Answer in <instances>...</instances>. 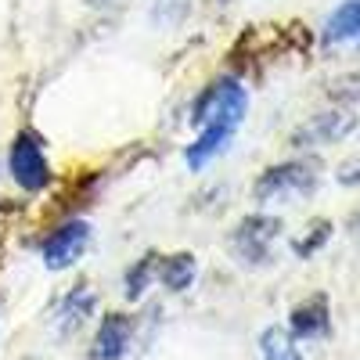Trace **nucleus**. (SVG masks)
I'll return each mask as SVG.
<instances>
[{
    "label": "nucleus",
    "mask_w": 360,
    "mask_h": 360,
    "mask_svg": "<svg viewBox=\"0 0 360 360\" xmlns=\"http://www.w3.org/2000/svg\"><path fill=\"white\" fill-rule=\"evenodd\" d=\"M249 112V90L242 79L234 76H217L191 105V123L198 137L184 148V162L188 169L202 173L205 166H213L234 141V134L242 130Z\"/></svg>",
    "instance_id": "nucleus-1"
},
{
    "label": "nucleus",
    "mask_w": 360,
    "mask_h": 360,
    "mask_svg": "<svg viewBox=\"0 0 360 360\" xmlns=\"http://www.w3.org/2000/svg\"><path fill=\"white\" fill-rule=\"evenodd\" d=\"M8 176L25 191V195H40L51 188L54 169L47 159V144L37 130H22L8 144Z\"/></svg>",
    "instance_id": "nucleus-2"
},
{
    "label": "nucleus",
    "mask_w": 360,
    "mask_h": 360,
    "mask_svg": "<svg viewBox=\"0 0 360 360\" xmlns=\"http://www.w3.org/2000/svg\"><path fill=\"white\" fill-rule=\"evenodd\" d=\"M317 188V162L310 159H295V162H281L270 166L259 180H256V202H299L314 195Z\"/></svg>",
    "instance_id": "nucleus-3"
},
{
    "label": "nucleus",
    "mask_w": 360,
    "mask_h": 360,
    "mask_svg": "<svg viewBox=\"0 0 360 360\" xmlns=\"http://www.w3.org/2000/svg\"><path fill=\"white\" fill-rule=\"evenodd\" d=\"M90 238H94V227L86 220H62L58 227H51L40 242V259L47 270H69L83 259Z\"/></svg>",
    "instance_id": "nucleus-4"
},
{
    "label": "nucleus",
    "mask_w": 360,
    "mask_h": 360,
    "mask_svg": "<svg viewBox=\"0 0 360 360\" xmlns=\"http://www.w3.org/2000/svg\"><path fill=\"white\" fill-rule=\"evenodd\" d=\"M278 238H281V220L263 217V213H252V217H245L242 224L234 227L231 249H234V256L242 259V263L259 266V263H270Z\"/></svg>",
    "instance_id": "nucleus-5"
},
{
    "label": "nucleus",
    "mask_w": 360,
    "mask_h": 360,
    "mask_svg": "<svg viewBox=\"0 0 360 360\" xmlns=\"http://www.w3.org/2000/svg\"><path fill=\"white\" fill-rule=\"evenodd\" d=\"M137 324L130 314H105L94 339H90V360H123L134 346Z\"/></svg>",
    "instance_id": "nucleus-6"
},
{
    "label": "nucleus",
    "mask_w": 360,
    "mask_h": 360,
    "mask_svg": "<svg viewBox=\"0 0 360 360\" xmlns=\"http://www.w3.org/2000/svg\"><path fill=\"white\" fill-rule=\"evenodd\" d=\"M98 307V295L90 285H72L65 295H62V303H58L51 324H54V332L58 335H76L79 328L90 321V314H94Z\"/></svg>",
    "instance_id": "nucleus-7"
},
{
    "label": "nucleus",
    "mask_w": 360,
    "mask_h": 360,
    "mask_svg": "<svg viewBox=\"0 0 360 360\" xmlns=\"http://www.w3.org/2000/svg\"><path fill=\"white\" fill-rule=\"evenodd\" d=\"M328 332V303L324 295H314L292 310V339H321Z\"/></svg>",
    "instance_id": "nucleus-8"
},
{
    "label": "nucleus",
    "mask_w": 360,
    "mask_h": 360,
    "mask_svg": "<svg viewBox=\"0 0 360 360\" xmlns=\"http://www.w3.org/2000/svg\"><path fill=\"white\" fill-rule=\"evenodd\" d=\"M155 278L162 281L166 292H188L195 285V278H198V263H195L191 252H173V256L159 259V274Z\"/></svg>",
    "instance_id": "nucleus-9"
},
{
    "label": "nucleus",
    "mask_w": 360,
    "mask_h": 360,
    "mask_svg": "<svg viewBox=\"0 0 360 360\" xmlns=\"http://www.w3.org/2000/svg\"><path fill=\"white\" fill-rule=\"evenodd\" d=\"M356 37H360V0H342L324 25V40L328 44H346V40H356Z\"/></svg>",
    "instance_id": "nucleus-10"
},
{
    "label": "nucleus",
    "mask_w": 360,
    "mask_h": 360,
    "mask_svg": "<svg viewBox=\"0 0 360 360\" xmlns=\"http://www.w3.org/2000/svg\"><path fill=\"white\" fill-rule=\"evenodd\" d=\"M349 127H353V119H346V115H321V119H314V123H307L303 130L295 134V144H299V148L328 144V141L342 137Z\"/></svg>",
    "instance_id": "nucleus-11"
},
{
    "label": "nucleus",
    "mask_w": 360,
    "mask_h": 360,
    "mask_svg": "<svg viewBox=\"0 0 360 360\" xmlns=\"http://www.w3.org/2000/svg\"><path fill=\"white\" fill-rule=\"evenodd\" d=\"M259 356L263 360H303L295 339L285 332V328H266L259 335Z\"/></svg>",
    "instance_id": "nucleus-12"
},
{
    "label": "nucleus",
    "mask_w": 360,
    "mask_h": 360,
    "mask_svg": "<svg viewBox=\"0 0 360 360\" xmlns=\"http://www.w3.org/2000/svg\"><path fill=\"white\" fill-rule=\"evenodd\" d=\"M155 274H159V252H148V256H141L127 274H123V288H127V299H141L144 295V288L155 281Z\"/></svg>",
    "instance_id": "nucleus-13"
},
{
    "label": "nucleus",
    "mask_w": 360,
    "mask_h": 360,
    "mask_svg": "<svg viewBox=\"0 0 360 360\" xmlns=\"http://www.w3.org/2000/svg\"><path fill=\"white\" fill-rule=\"evenodd\" d=\"M148 18H152L159 29L180 25L188 18V0H148Z\"/></svg>",
    "instance_id": "nucleus-14"
},
{
    "label": "nucleus",
    "mask_w": 360,
    "mask_h": 360,
    "mask_svg": "<svg viewBox=\"0 0 360 360\" xmlns=\"http://www.w3.org/2000/svg\"><path fill=\"white\" fill-rule=\"evenodd\" d=\"M339 180H342V184H360V162H346Z\"/></svg>",
    "instance_id": "nucleus-15"
},
{
    "label": "nucleus",
    "mask_w": 360,
    "mask_h": 360,
    "mask_svg": "<svg viewBox=\"0 0 360 360\" xmlns=\"http://www.w3.org/2000/svg\"><path fill=\"white\" fill-rule=\"evenodd\" d=\"M86 4H94V8H115V4H123V0H86Z\"/></svg>",
    "instance_id": "nucleus-16"
},
{
    "label": "nucleus",
    "mask_w": 360,
    "mask_h": 360,
    "mask_svg": "<svg viewBox=\"0 0 360 360\" xmlns=\"http://www.w3.org/2000/svg\"><path fill=\"white\" fill-rule=\"evenodd\" d=\"M353 227H356V231H360V213H356V217H353Z\"/></svg>",
    "instance_id": "nucleus-17"
}]
</instances>
